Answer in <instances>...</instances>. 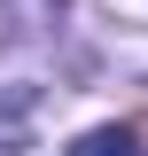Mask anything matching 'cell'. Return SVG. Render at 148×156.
<instances>
[{
  "label": "cell",
  "instance_id": "obj_1",
  "mask_svg": "<svg viewBox=\"0 0 148 156\" xmlns=\"http://www.w3.org/2000/svg\"><path fill=\"white\" fill-rule=\"evenodd\" d=\"M62 156H140V140H132L125 125H93V133H78Z\"/></svg>",
  "mask_w": 148,
  "mask_h": 156
}]
</instances>
